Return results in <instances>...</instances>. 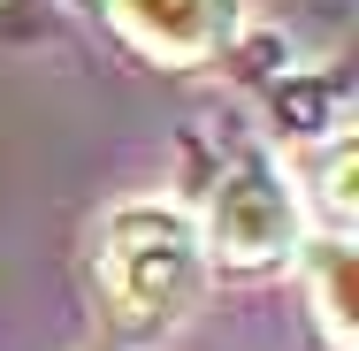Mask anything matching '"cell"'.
Returning a JSON list of instances; mask_svg holds the SVG:
<instances>
[{
	"label": "cell",
	"instance_id": "obj_4",
	"mask_svg": "<svg viewBox=\"0 0 359 351\" xmlns=\"http://www.w3.org/2000/svg\"><path fill=\"white\" fill-rule=\"evenodd\" d=\"M306 275H313V313H321V336L337 351H352L359 321H352V245L344 237H321L306 245Z\"/></svg>",
	"mask_w": 359,
	"mask_h": 351
},
{
	"label": "cell",
	"instance_id": "obj_5",
	"mask_svg": "<svg viewBox=\"0 0 359 351\" xmlns=\"http://www.w3.org/2000/svg\"><path fill=\"white\" fill-rule=\"evenodd\" d=\"M313 199H321L329 237H344V229H352V138H344V130L321 145V160H313Z\"/></svg>",
	"mask_w": 359,
	"mask_h": 351
},
{
	"label": "cell",
	"instance_id": "obj_2",
	"mask_svg": "<svg viewBox=\"0 0 359 351\" xmlns=\"http://www.w3.org/2000/svg\"><path fill=\"white\" fill-rule=\"evenodd\" d=\"M298 214H306V199L290 191V176L268 153H245V160L222 176L215 207L199 221V245H207V260H222V268L260 275V268H283L290 252L306 245V237H298Z\"/></svg>",
	"mask_w": 359,
	"mask_h": 351
},
{
	"label": "cell",
	"instance_id": "obj_1",
	"mask_svg": "<svg viewBox=\"0 0 359 351\" xmlns=\"http://www.w3.org/2000/svg\"><path fill=\"white\" fill-rule=\"evenodd\" d=\"M92 282H100V305L115 329L130 336H161L176 329L199 290H207V245H199V221L168 199H138L123 207L107 229H100V260H92Z\"/></svg>",
	"mask_w": 359,
	"mask_h": 351
},
{
	"label": "cell",
	"instance_id": "obj_3",
	"mask_svg": "<svg viewBox=\"0 0 359 351\" xmlns=\"http://www.w3.org/2000/svg\"><path fill=\"white\" fill-rule=\"evenodd\" d=\"M107 15L145 62H168V69L215 62L245 31V0H107Z\"/></svg>",
	"mask_w": 359,
	"mask_h": 351
}]
</instances>
